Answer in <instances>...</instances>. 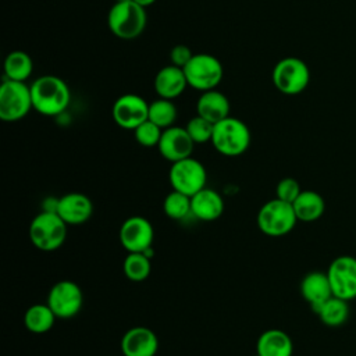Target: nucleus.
<instances>
[{"mask_svg":"<svg viewBox=\"0 0 356 356\" xmlns=\"http://www.w3.org/2000/svg\"><path fill=\"white\" fill-rule=\"evenodd\" d=\"M121 352L124 356H154L159 350V338L147 327H132L121 338Z\"/></svg>","mask_w":356,"mask_h":356,"instance_id":"dca6fc26","label":"nucleus"},{"mask_svg":"<svg viewBox=\"0 0 356 356\" xmlns=\"http://www.w3.org/2000/svg\"><path fill=\"white\" fill-rule=\"evenodd\" d=\"M224 213L222 196L210 188H203L191 196V214L200 221H214Z\"/></svg>","mask_w":356,"mask_h":356,"instance_id":"f3484780","label":"nucleus"},{"mask_svg":"<svg viewBox=\"0 0 356 356\" xmlns=\"http://www.w3.org/2000/svg\"><path fill=\"white\" fill-rule=\"evenodd\" d=\"M33 71L31 56L22 50H15L7 54L4 60V78L11 81L25 82Z\"/></svg>","mask_w":356,"mask_h":356,"instance_id":"393cba45","label":"nucleus"},{"mask_svg":"<svg viewBox=\"0 0 356 356\" xmlns=\"http://www.w3.org/2000/svg\"><path fill=\"white\" fill-rule=\"evenodd\" d=\"M56 213L67 225H79L92 217L93 203L85 193L70 192L57 199Z\"/></svg>","mask_w":356,"mask_h":356,"instance_id":"2eb2a0df","label":"nucleus"},{"mask_svg":"<svg viewBox=\"0 0 356 356\" xmlns=\"http://www.w3.org/2000/svg\"><path fill=\"white\" fill-rule=\"evenodd\" d=\"M111 115L120 128L134 131L149 118V103L139 95L125 93L115 99Z\"/></svg>","mask_w":356,"mask_h":356,"instance_id":"f8f14e48","label":"nucleus"},{"mask_svg":"<svg viewBox=\"0 0 356 356\" xmlns=\"http://www.w3.org/2000/svg\"><path fill=\"white\" fill-rule=\"evenodd\" d=\"M256 221L264 235L277 238L289 234L295 228L298 217L291 203L274 197L259 209Z\"/></svg>","mask_w":356,"mask_h":356,"instance_id":"39448f33","label":"nucleus"},{"mask_svg":"<svg viewBox=\"0 0 356 356\" xmlns=\"http://www.w3.org/2000/svg\"><path fill=\"white\" fill-rule=\"evenodd\" d=\"M257 356H292V338L280 328H270L260 334L256 341Z\"/></svg>","mask_w":356,"mask_h":356,"instance_id":"aec40b11","label":"nucleus"},{"mask_svg":"<svg viewBox=\"0 0 356 356\" xmlns=\"http://www.w3.org/2000/svg\"><path fill=\"white\" fill-rule=\"evenodd\" d=\"M118 238L122 248L128 253L145 252L152 248L154 239V229L147 218L142 216H132L121 224Z\"/></svg>","mask_w":356,"mask_h":356,"instance_id":"ddd939ff","label":"nucleus"},{"mask_svg":"<svg viewBox=\"0 0 356 356\" xmlns=\"http://www.w3.org/2000/svg\"><path fill=\"white\" fill-rule=\"evenodd\" d=\"M67 227L65 221L56 211L42 210L29 224V239L39 250H57L67 239Z\"/></svg>","mask_w":356,"mask_h":356,"instance_id":"f03ea898","label":"nucleus"},{"mask_svg":"<svg viewBox=\"0 0 356 356\" xmlns=\"http://www.w3.org/2000/svg\"><path fill=\"white\" fill-rule=\"evenodd\" d=\"M163 211L171 220H184L191 214V197L178 191H171L163 202Z\"/></svg>","mask_w":356,"mask_h":356,"instance_id":"cd10ccee","label":"nucleus"},{"mask_svg":"<svg viewBox=\"0 0 356 356\" xmlns=\"http://www.w3.org/2000/svg\"><path fill=\"white\" fill-rule=\"evenodd\" d=\"M332 295L348 302L356 299V257L341 254L331 260L327 268Z\"/></svg>","mask_w":356,"mask_h":356,"instance_id":"9d476101","label":"nucleus"},{"mask_svg":"<svg viewBox=\"0 0 356 356\" xmlns=\"http://www.w3.org/2000/svg\"><path fill=\"white\" fill-rule=\"evenodd\" d=\"M271 79L278 92L293 96L302 93L307 88L310 82V70L303 60L298 57H285L274 65Z\"/></svg>","mask_w":356,"mask_h":356,"instance_id":"0eeeda50","label":"nucleus"},{"mask_svg":"<svg viewBox=\"0 0 356 356\" xmlns=\"http://www.w3.org/2000/svg\"><path fill=\"white\" fill-rule=\"evenodd\" d=\"M178 111L172 100L168 99H161L159 97L157 100L149 103V118L152 122L159 125L161 129L170 128L174 125L177 120Z\"/></svg>","mask_w":356,"mask_h":356,"instance_id":"bb28decb","label":"nucleus"},{"mask_svg":"<svg viewBox=\"0 0 356 356\" xmlns=\"http://www.w3.org/2000/svg\"><path fill=\"white\" fill-rule=\"evenodd\" d=\"M314 313L320 318V321L331 328H337L343 325L350 314L349 302L337 296H331L323 305H320Z\"/></svg>","mask_w":356,"mask_h":356,"instance_id":"5701e85b","label":"nucleus"},{"mask_svg":"<svg viewBox=\"0 0 356 356\" xmlns=\"http://www.w3.org/2000/svg\"><path fill=\"white\" fill-rule=\"evenodd\" d=\"M192 56H193V53L188 46L177 44V46L172 47V50L170 53L171 64L175 65V67H179V68H184L189 63Z\"/></svg>","mask_w":356,"mask_h":356,"instance_id":"2f4dec72","label":"nucleus"},{"mask_svg":"<svg viewBox=\"0 0 356 356\" xmlns=\"http://www.w3.org/2000/svg\"><path fill=\"white\" fill-rule=\"evenodd\" d=\"M195 145L196 143L192 140L185 127L172 125L163 129L157 149L163 159L170 163H175L178 160L191 157Z\"/></svg>","mask_w":356,"mask_h":356,"instance_id":"4468645a","label":"nucleus"},{"mask_svg":"<svg viewBox=\"0 0 356 356\" xmlns=\"http://www.w3.org/2000/svg\"><path fill=\"white\" fill-rule=\"evenodd\" d=\"M122 1H131V0H115V3H122Z\"/></svg>","mask_w":356,"mask_h":356,"instance_id":"72a5a7b5","label":"nucleus"},{"mask_svg":"<svg viewBox=\"0 0 356 356\" xmlns=\"http://www.w3.org/2000/svg\"><path fill=\"white\" fill-rule=\"evenodd\" d=\"M254 356H257V355H254Z\"/></svg>","mask_w":356,"mask_h":356,"instance_id":"f704fd0d","label":"nucleus"},{"mask_svg":"<svg viewBox=\"0 0 356 356\" xmlns=\"http://www.w3.org/2000/svg\"><path fill=\"white\" fill-rule=\"evenodd\" d=\"M188 81L182 68L175 65H167L159 70L154 76V90L161 99L172 100L184 93Z\"/></svg>","mask_w":356,"mask_h":356,"instance_id":"6ab92c4d","label":"nucleus"},{"mask_svg":"<svg viewBox=\"0 0 356 356\" xmlns=\"http://www.w3.org/2000/svg\"><path fill=\"white\" fill-rule=\"evenodd\" d=\"M196 114L213 124L229 117V102L224 93L211 89L202 92L196 102Z\"/></svg>","mask_w":356,"mask_h":356,"instance_id":"412c9836","label":"nucleus"},{"mask_svg":"<svg viewBox=\"0 0 356 356\" xmlns=\"http://www.w3.org/2000/svg\"><path fill=\"white\" fill-rule=\"evenodd\" d=\"M147 15L145 7L135 1L114 3L107 15V25L111 33L120 39H135L146 28Z\"/></svg>","mask_w":356,"mask_h":356,"instance_id":"20e7f679","label":"nucleus"},{"mask_svg":"<svg viewBox=\"0 0 356 356\" xmlns=\"http://www.w3.org/2000/svg\"><path fill=\"white\" fill-rule=\"evenodd\" d=\"M302 192V188L299 185V182L295 178L286 177L282 178L281 181H278L277 186H275V197L288 202V203H293L295 199L299 196V193Z\"/></svg>","mask_w":356,"mask_h":356,"instance_id":"7c9ffc66","label":"nucleus"},{"mask_svg":"<svg viewBox=\"0 0 356 356\" xmlns=\"http://www.w3.org/2000/svg\"><path fill=\"white\" fill-rule=\"evenodd\" d=\"M33 110L46 117H54L67 110L71 92L67 82L56 75H42L31 85Z\"/></svg>","mask_w":356,"mask_h":356,"instance_id":"f257e3e1","label":"nucleus"},{"mask_svg":"<svg viewBox=\"0 0 356 356\" xmlns=\"http://www.w3.org/2000/svg\"><path fill=\"white\" fill-rule=\"evenodd\" d=\"M168 181L174 191H178L191 197L206 188L207 172L204 165L191 156L171 163Z\"/></svg>","mask_w":356,"mask_h":356,"instance_id":"1a4fd4ad","label":"nucleus"},{"mask_svg":"<svg viewBox=\"0 0 356 356\" xmlns=\"http://www.w3.org/2000/svg\"><path fill=\"white\" fill-rule=\"evenodd\" d=\"M302 298L310 305L313 312L332 296L331 285L325 271L314 270L309 271L300 281L299 285Z\"/></svg>","mask_w":356,"mask_h":356,"instance_id":"a211bd4d","label":"nucleus"},{"mask_svg":"<svg viewBox=\"0 0 356 356\" xmlns=\"http://www.w3.org/2000/svg\"><path fill=\"white\" fill-rule=\"evenodd\" d=\"M32 108L31 86L4 78L0 85V118L14 122L24 118Z\"/></svg>","mask_w":356,"mask_h":356,"instance_id":"6e6552de","label":"nucleus"},{"mask_svg":"<svg viewBox=\"0 0 356 356\" xmlns=\"http://www.w3.org/2000/svg\"><path fill=\"white\" fill-rule=\"evenodd\" d=\"M161 134H163V129L154 122H152L150 120H146L145 122H142L139 127L134 129V136L136 142L143 147L157 146L160 142Z\"/></svg>","mask_w":356,"mask_h":356,"instance_id":"c756f323","label":"nucleus"},{"mask_svg":"<svg viewBox=\"0 0 356 356\" xmlns=\"http://www.w3.org/2000/svg\"><path fill=\"white\" fill-rule=\"evenodd\" d=\"M122 271L128 280L134 282H142L150 275V257L145 252H131L122 261Z\"/></svg>","mask_w":356,"mask_h":356,"instance_id":"a878e982","label":"nucleus"},{"mask_svg":"<svg viewBox=\"0 0 356 356\" xmlns=\"http://www.w3.org/2000/svg\"><path fill=\"white\" fill-rule=\"evenodd\" d=\"M132 1H135L136 4H139V6H142V7H149V6H152L153 3H156V0H132Z\"/></svg>","mask_w":356,"mask_h":356,"instance_id":"473e14b6","label":"nucleus"},{"mask_svg":"<svg viewBox=\"0 0 356 356\" xmlns=\"http://www.w3.org/2000/svg\"><path fill=\"white\" fill-rule=\"evenodd\" d=\"M46 303L50 306L57 318H72L82 307V289L74 281H58L50 288Z\"/></svg>","mask_w":356,"mask_h":356,"instance_id":"9b49d317","label":"nucleus"},{"mask_svg":"<svg viewBox=\"0 0 356 356\" xmlns=\"http://www.w3.org/2000/svg\"><path fill=\"white\" fill-rule=\"evenodd\" d=\"M298 221L302 222H313L323 217L325 211V200L324 197L312 189H306L299 193V196L292 203Z\"/></svg>","mask_w":356,"mask_h":356,"instance_id":"4be33fe9","label":"nucleus"},{"mask_svg":"<svg viewBox=\"0 0 356 356\" xmlns=\"http://www.w3.org/2000/svg\"><path fill=\"white\" fill-rule=\"evenodd\" d=\"M185 129L188 131L189 136L195 143H206V142H211L214 124L196 114L193 118L188 121V124L185 125Z\"/></svg>","mask_w":356,"mask_h":356,"instance_id":"c85d7f7f","label":"nucleus"},{"mask_svg":"<svg viewBox=\"0 0 356 356\" xmlns=\"http://www.w3.org/2000/svg\"><path fill=\"white\" fill-rule=\"evenodd\" d=\"M211 145L222 156H241L250 145V131L242 120L227 117L214 124Z\"/></svg>","mask_w":356,"mask_h":356,"instance_id":"7ed1b4c3","label":"nucleus"},{"mask_svg":"<svg viewBox=\"0 0 356 356\" xmlns=\"http://www.w3.org/2000/svg\"><path fill=\"white\" fill-rule=\"evenodd\" d=\"M188 85L199 92L216 89L222 81L224 68L220 60L207 53L193 54L189 63L182 68Z\"/></svg>","mask_w":356,"mask_h":356,"instance_id":"423d86ee","label":"nucleus"},{"mask_svg":"<svg viewBox=\"0 0 356 356\" xmlns=\"http://www.w3.org/2000/svg\"><path fill=\"white\" fill-rule=\"evenodd\" d=\"M56 318V314L47 303H35L26 309L24 324L26 330L33 334H44L53 328Z\"/></svg>","mask_w":356,"mask_h":356,"instance_id":"b1692460","label":"nucleus"}]
</instances>
